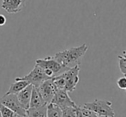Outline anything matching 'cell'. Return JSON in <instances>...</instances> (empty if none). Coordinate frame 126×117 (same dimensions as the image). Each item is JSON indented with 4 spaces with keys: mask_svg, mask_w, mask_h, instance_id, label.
Returning a JSON list of instances; mask_svg holds the SVG:
<instances>
[{
    "mask_svg": "<svg viewBox=\"0 0 126 117\" xmlns=\"http://www.w3.org/2000/svg\"><path fill=\"white\" fill-rule=\"evenodd\" d=\"M88 45L83 43L79 47H71L62 52L57 53L53 57L63 67L69 69L76 65H80L81 58L88 51Z\"/></svg>",
    "mask_w": 126,
    "mask_h": 117,
    "instance_id": "obj_1",
    "label": "cell"
},
{
    "mask_svg": "<svg viewBox=\"0 0 126 117\" xmlns=\"http://www.w3.org/2000/svg\"><path fill=\"white\" fill-rule=\"evenodd\" d=\"M79 73L80 65H76L52 78V81L58 90H64L70 93L76 90V85L79 83Z\"/></svg>",
    "mask_w": 126,
    "mask_h": 117,
    "instance_id": "obj_2",
    "label": "cell"
},
{
    "mask_svg": "<svg viewBox=\"0 0 126 117\" xmlns=\"http://www.w3.org/2000/svg\"><path fill=\"white\" fill-rule=\"evenodd\" d=\"M83 108L94 112L100 117H115V112L112 109L111 102L102 99H95L91 102H86Z\"/></svg>",
    "mask_w": 126,
    "mask_h": 117,
    "instance_id": "obj_3",
    "label": "cell"
},
{
    "mask_svg": "<svg viewBox=\"0 0 126 117\" xmlns=\"http://www.w3.org/2000/svg\"><path fill=\"white\" fill-rule=\"evenodd\" d=\"M35 65L40 66L44 70L48 77L51 78L61 74L64 71L68 70L63 67L61 64H59L53 56H48L44 58H39L35 61Z\"/></svg>",
    "mask_w": 126,
    "mask_h": 117,
    "instance_id": "obj_4",
    "label": "cell"
},
{
    "mask_svg": "<svg viewBox=\"0 0 126 117\" xmlns=\"http://www.w3.org/2000/svg\"><path fill=\"white\" fill-rule=\"evenodd\" d=\"M51 78L46 74L44 70L39 65H35L34 67L32 69V71L28 74H27L24 77H19L15 79L16 81L18 80H25L29 84H32L33 86L38 87L40 84L44 82V81L50 79Z\"/></svg>",
    "mask_w": 126,
    "mask_h": 117,
    "instance_id": "obj_5",
    "label": "cell"
},
{
    "mask_svg": "<svg viewBox=\"0 0 126 117\" xmlns=\"http://www.w3.org/2000/svg\"><path fill=\"white\" fill-rule=\"evenodd\" d=\"M0 103L13 110L18 116H27V110L22 106L15 94H4L0 98Z\"/></svg>",
    "mask_w": 126,
    "mask_h": 117,
    "instance_id": "obj_6",
    "label": "cell"
},
{
    "mask_svg": "<svg viewBox=\"0 0 126 117\" xmlns=\"http://www.w3.org/2000/svg\"><path fill=\"white\" fill-rule=\"evenodd\" d=\"M37 88H38L40 95L43 97L44 101H45L47 104L50 103L51 102L55 93L58 90V88L56 87L55 84L53 83L52 78L47 79V80L44 81Z\"/></svg>",
    "mask_w": 126,
    "mask_h": 117,
    "instance_id": "obj_7",
    "label": "cell"
},
{
    "mask_svg": "<svg viewBox=\"0 0 126 117\" xmlns=\"http://www.w3.org/2000/svg\"><path fill=\"white\" fill-rule=\"evenodd\" d=\"M52 103L58 105L61 109L66 107H76V102L69 96V92L65 91L64 90H58L56 91L51 102Z\"/></svg>",
    "mask_w": 126,
    "mask_h": 117,
    "instance_id": "obj_8",
    "label": "cell"
},
{
    "mask_svg": "<svg viewBox=\"0 0 126 117\" xmlns=\"http://www.w3.org/2000/svg\"><path fill=\"white\" fill-rule=\"evenodd\" d=\"M26 0H2V9L10 14H16L22 11L25 6Z\"/></svg>",
    "mask_w": 126,
    "mask_h": 117,
    "instance_id": "obj_9",
    "label": "cell"
},
{
    "mask_svg": "<svg viewBox=\"0 0 126 117\" xmlns=\"http://www.w3.org/2000/svg\"><path fill=\"white\" fill-rule=\"evenodd\" d=\"M32 90H33V85H32V84H28V85L26 86L22 91H20L16 95L20 103L22 104V106L26 109V110L29 109Z\"/></svg>",
    "mask_w": 126,
    "mask_h": 117,
    "instance_id": "obj_10",
    "label": "cell"
},
{
    "mask_svg": "<svg viewBox=\"0 0 126 117\" xmlns=\"http://www.w3.org/2000/svg\"><path fill=\"white\" fill-rule=\"evenodd\" d=\"M45 104H47V103H46L43 97L40 95L38 88L35 87V86H33L31 98H30L29 108H38V107H40V106L45 105Z\"/></svg>",
    "mask_w": 126,
    "mask_h": 117,
    "instance_id": "obj_11",
    "label": "cell"
},
{
    "mask_svg": "<svg viewBox=\"0 0 126 117\" xmlns=\"http://www.w3.org/2000/svg\"><path fill=\"white\" fill-rule=\"evenodd\" d=\"M28 117H47V104L38 108H29L27 109Z\"/></svg>",
    "mask_w": 126,
    "mask_h": 117,
    "instance_id": "obj_12",
    "label": "cell"
},
{
    "mask_svg": "<svg viewBox=\"0 0 126 117\" xmlns=\"http://www.w3.org/2000/svg\"><path fill=\"white\" fill-rule=\"evenodd\" d=\"M28 83L25 80H18L16 81V83L12 84L10 85L9 90L6 92L5 94H15V95H17L20 91H22L26 86L28 85Z\"/></svg>",
    "mask_w": 126,
    "mask_h": 117,
    "instance_id": "obj_13",
    "label": "cell"
},
{
    "mask_svg": "<svg viewBox=\"0 0 126 117\" xmlns=\"http://www.w3.org/2000/svg\"><path fill=\"white\" fill-rule=\"evenodd\" d=\"M62 109L58 105L50 102L47 104V117H61Z\"/></svg>",
    "mask_w": 126,
    "mask_h": 117,
    "instance_id": "obj_14",
    "label": "cell"
},
{
    "mask_svg": "<svg viewBox=\"0 0 126 117\" xmlns=\"http://www.w3.org/2000/svg\"><path fill=\"white\" fill-rule=\"evenodd\" d=\"M77 110V116L78 117H100L98 115H96L94 112L89 110V109L83 108L82 106H77L76 108Z\"/></svg>",
    "mask_w": 126,
    "mask_h": 117,
    "instance_id": "obj_15",
    "label": "cell"
},
{
    "mask_svg": "<svg viewBox=\"0 0 126 117\" xmlns=\"http://www.w3.org/2000/svg\"><path fill=\"white\" fill-rule=\"evenodd\" d=\"M76 107H66L62 109V116L61 117H78Z\"/></svg>",
    "mask_w": 126,
    "mask_h": 117,
    "instance_id": "obj_16",
    "label": "cell"
},
{
    "mask_svg": "<svg viewBox=\"0 0 126 117\" xmlns=\"http://www.w3.org/2000/svg\"><path fill=\"white\" fill-rule=\"evenodd\" d=\"M118 65L122 73L126 77V50L118 55Z\"/></svg>",
    "mask_w": 126,
    "mask_h": 117,
    "instance_id": "obj_17",
    "label": "cell"
},
{
    "mask_svg": "<svg viewBox=\"0 0 126 117\" xmlns=\"http://www.w3.org/2000/svg\"><path fill=\"white\" fill-rule=\"evenodd\" d=\"M0 112H1L2 117H17L18 115L13 110L7 108L6 106L0 103Z\"/></svg>",
    "mask_w": 126,
    "mask_h": 117,
    "instance_id": "obj_18",
    "label": "cell"
},
{
    "mask_svg": "<svg viewBox=\"0 0 126 117\" xmlns=\"http://www.w3.org/2000/svg\"><path fill=\"white\" fill-rule=\"evenodd\" d=\"M117 85L119 89L121 90H125L126 89V77L124 76V77H121L118 79L117 81Z\"/></svg>",
    "mask_w": 126,
    "mask_h": 117,
    "instance_id": "obj_19",
    "label": "cell"
},
{
    "mask_svg": "<svg viewBox=\"0 0 126 117\" xmlns=\"http://www.w3.org/2000/svg\"><path fill=\"white\" fill-rule=\"evenodd\" d=\"M6 17L3 15H0V26H3L6 23Z\"/></svg>",
    "mask_w": 126,
    "mask_h": 117,
    "instance_id": "obj_20",
    "label": "cell"
},
{
    "mask_svg": "<svg viewBox=\"0 0 126 117\" xmlns=\"http://www.w3.org/2000/svg\"><path fill=\"white\" fill-rule=\"evenodd\" d=\"M17 117H28V116H18Z\"/></svg>",
    "mask_w": 126,
    "mask_h": 117,
    "instance_id": "obj_21",
    "label": "cell"
},
{
    "mask_svg": "<svg viewBox=\"0 0 126 117\" xmlns=\"http://www.w3.org/2000/svg\"><path fill=\"white\" fill-rule=\"evenodd\" d=\"M0 117H2V115H1V112H0Z\"/></svg>",
    "mask_w": 126,
    "mask_h": 117,
    "instance_id": "obj_22",
    "label": "cell"
},
{
    "mask_svg": "<svg viewBox=\"0 0 126 117\" xmlns=\"http://www.w3.org/2000/svg\"><path fill=\"white\" fill-rule=\"evenodd\" d=\"M125 92H126V89H125Z\"/></svg>",
    "mask_w": 126,
    "mask_h": 117,
    "instance_id": "obj_23",
    "label": "cell"
}]
</instances>
